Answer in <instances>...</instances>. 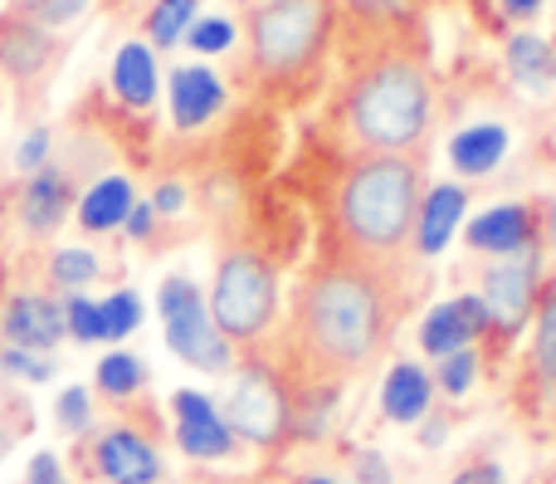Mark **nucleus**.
<instances>
[{"instance_id":"1","label":"nucleus","mask_w":556,"mask_h":484,"mask_svg":"<svg viewBox=\"0 0 556 484\" xmlns=\"http://www.w3.org/2000/svg\"><path fill=\"white\" fill-rule=\"evenodd\" d=\"M401 313L405 289L395 264L327 250L303 274L288 313V362L303 392H337L366 372L391 348Z\"/></svg>"},{"instance_id":"2","label":"nucleus","mask_w":556,"mask_h":484,"mask_svg":"<svg viewBox=\"0 0 556 484\" xmlns=\"http://www.w3.org/2000/svg\"><path fill=\"white\" fill-rule=\"evenodd\" d=\"M425 162L410 152H362L332 186V250L401 264L425 206Z\"/></svg>"},{"instance_id":"3","label":"nucleus","mask_w":556,"mask_h":484,"mask_svg":"<svg viewBox=\"0 0 556 484\" xmlns=\"http://www.w3.org/2000/svg\"><path fill=\"white\" fill-rule=\"evenodd\" d=\"M342 127L362 152L420 157L434 127V84L415 49L381 45L356 59L342 88Z\"/></svg>"},{"instance_id":"4","label":"nucleus","mask_w":556,"mask_h":484,"mask_svg":"<svg viewBox=\"0 0 556 484\" xmlns=\"http://www.w3.org/2000/svg\"><path fill=\"white\" fill-rule=\"evenodd\" d=\"M337 25V0H269L250 15V59L264 84H298L317 69Z\"/></svg>"},{"instance_id":"5","label":"nucleus","mask_w":556,"mask_h":484,"mask_svg":"<svg viewBox=\"0 0 556 484\" xmlns=\"http://www.w3.org/2000/svg\"><path fill=\"white\" fill-rule=\"evenodd\" d=\"M211 319L230 343L250 348L278 319V270L260 250H225L211 284Z\"/></svg>"},{"instance_id":"6","label":"nucleus","mask_w":556,"mask_h":484,"mask_svg":"<svg viewBox=\"0 0 556 484\" xmlns=\"http://www.w3.org/2000/svg\"><path fill=\"white\" fill-rule=\"evenodd\" d=\"M220 417L240 440H250V446H260V450H274L298 431V397L283 372L264 368V362H250V368L235 377L230 401H225Z\"/></svg>"},{"instance_id":"7","label":"nucleus","mask_w":556,"mask_h":484,"mask_svg":"<svg viewBox=\"0 0 556 484\" xmlns=\"http://www.w3.org/2000/svg\"><path fill=\"white\" fill-rule=\"evenodd\" d=\"M156 309H162V328H166V348L181 362H191L195 372H230L235 362V343L215 328L211 303L195 289V280L172 274L156 289Z\"/></svg>"},{"instance_id":"8","label":"nucleus","mask_w":556,"mask_h":484,"mask_svg":"<svg viewBox=\"0 0 556 484\" xmlns=\"http://www.w3.org/2000/svg\"><path fill=\"white\" fill-rule=\"evenodd\" d=\"M538 280H542L538 245H528L518 255H498V264H489L483 289H479L483 309H489V328L518 333L538 313Z\"/></svg>"},{"instance_id":"9","label":"nucleus","mask_w":556,"mask_h":484,"mask_svg":"<svg viewBox=\"0 0 556 484\" xmlns=\"http://www.w3.org/2000/svg\"><path fill=\"white\" fill-rule=\"evenodd\" d=\"M172 407H176V446H181L191 460H225V456H235L240 436L225 426L220 407H215L211 397H201V392H176Z\"/></svg>"},{"instance_id":"10","label":"nucleus","mask_w":556,"mask_h":484,"mask_svg":"<svg viewBox=\"0 0 556 484\" xmlns=\"http://www.w3.org/2000/svg\"><path fill=\"white\" fill-rule=\"evenodd\" d=\"M54 29L25 20L20 10L0 15V74L10 84H35L49 64H54Z\"/></svg>"},{"instance_id":"11","label":"nucleus","mask_w":556,"mask_h":484,"mask_svg":"<svg viewBox=\"0 0 556 484\" xmlns=\"http://www.w3.org/2000/svg\"><path fill=\"white\" fill-rule=\"evenodd\" d=\"M483 333H489V309H483V299L479 294H459V299H450V303L425 313L420 348L430 352V358H444V352L473 348Z\"/></svg>"},{"instance_id":"12","label":"nucleus","mask_w":556,"mask_h":484,"mask_svg":"<svg viewBox=\"0 0 556 484\" xmlns=\"http://www.w3.org/2000/svg\"><path fill=\"white\" fill-rule=\"evenodd\" d=\"M0 333L10 348L25 352H49L64 338V303H54L49 294H15L0 313Z\"/></svg>"},{"instance_id":"13","label":"nucleus","mask_w":556,"mask_h":484,"mask_svg":"<svg viewBox=\"0 0 556 484\" xmlns=\"http://www.w3.org/2000/svg\"><path fill=\"white\" fill-rule=\"evenodd\" d=\"M68 206H74V182H68V172L39 166V172H29L15 211H20V225L39 240V235H54L59 225L68 221Z\"/></svg>"},{"instance_id":"14","label":"nucleus","mask_w":556,"mask_h":484,"mask_svg":"<svg viewBox=\"0 0 556 484\" xmlns=\"http://www.w3.org/2000/svg\"><path fill=\"white\" fill-rule=\"evenodd\" d=\"M220 108H225V84L215 69H205V64L172 69V123L181 127V133L205 127Z\"/></svg>"},{"instance_id":"15","label":"nucleus","mask_w":556,"mask_h":484,"mask_svg":"<svg viewBox=\"0 0 556 484\" xmlns=\"http://www.w3.org/2000/svg\"><path fill=\"white\" fill-rule=\"evenodd\" d=\"M98 470L113 484H156L162 480V456H156V446L147 436L117 426L98 440Z\"/></svg>"},{"instance_id":"16","label":"nucleus","mask_w":556,"mask_h":484,"mask_svg":"<svg viewBox=\"0 0 556 484\" xmlns=\"http://www.w3.org/2000/svg\"><path fill=\"white\" fill-rule=\"evenodd\" d=\"M469 245L483 255H518L538 245V215L532 206H493L469 221Z\"/></svg>"},{"instance_id":"17","label":"nucleus","mask_w":556,"mask_h":484,"mask_svg":"<svg viewBox=\"0 0 556 484\" xmlns=\"http://www.w3.org/2000/svg\"><path fill=\"white\" fill-rule=\"evenodd\" d=\"M464 206H469V196H464V186H454V182L425 191L420 221H415V250H420V255H440L444 245L454 240V231H459Z\"/></svg>"},{"instance_id":"18","label":"nucleus","mask_w":556,"mask_h":484,"mask_svg":"<svg viewBox=\"0 0 556 484\" xmlns=\"http://www.w3.org/2000/svg\"><path fill=\"white\" fill-rule=\"evenodd\" d=\"M434 401V382L430 372L420 368V362H395L391 377H386L381 387V411L391 421H401V426H410V421H420L425 411H430Z\"/></svg>"},{"instance_id":"19","label":"nucleus","mask_w":556,"mask_h":484,"mask_svg":"<svg viewBox=\"0 0 556 484\" xmlns=\"http://www.w3.org/2000/svg\"><path fill=\"white\" fill-rule=\"evenodd\" d=\"M132 206H137V196H132V182H127V176H98V182L84 191V201H78V225H84L88 235L117 231Z\"/></svg>"},{"instance_id":"20","label":"nucleus","mask_w":556,"mask_h":484,"mask_svg":"<svg viewBox=\"0 0 556 484\" xmlns=\"http://www.w3.org/2000/svg\"><path fill=\"white\" fill-rule=\"evenodd\" d=\"M113 94L127 108H152L156 103V54L152 45L132 39L113 54Z\"/></svg>"},{"instance_id":"21","label":"nucleus","mask_w":556,"mask_h":484,"mask_svg":"<svg viewBox=\"0 0 556 484\" xmlns=\"http://www.w3.org/2000/svg\"><path fill=\"white\" fill-rule=\"evenodd\" d=\"M503 157H508V127L503 123H473L450 142V162L459 166L464 176L493 172Z\"/></svg>"},{"instance_id":"22","label":"nucleus","mask_w":556,"mask_h":484,"mask_svg":"<svg viewBox=\"0 0 556 484\" xmlns=\"http://www.w3.org/2000/svg\"><path fill=\"white\" fill-rule=\"evenodd\" d=\"M508 69L513 78H518L522 88H547L556 78V49L552 39L532 35V29H518V35L508 39Z\"/></svg>"},{"instance_id":"23","label":"nucleus","mask_w":556,"mask_h":484,"mask_svg":"<svg viewBox=\"0 0 556 484\" xmlns=\"http://www.w3.org/2000/svg\"><path fill=\"white\" fill-rule=\"evenodd\" d=\"M195 15H201V0H156L152 15H147V35L156 49H176Z\"/></svg>"},{"instance_id":"24","label":"nucleus","mask_w":556,"mask_h":484,"mask_svg":"<svg viewBox=\"0 0 556 484\" xmlns=\"http://www.w3.org/2000/svg\"><path fill=\"white\" fill-rule=\"evenodd\" d=\"M147 382V368L142 358H132V352H108L103 362H98V392L103 397H132V392H142Z\"/></svg>"},{"instance_id":"25","label":"nucleus","mask_w":556,"mask_h":484,"mask_svg":"<svg viewBox=\"0 0 556 484\" xmlns=\"http://www.w3.org/2000/svg\"><path fill=\"white\" fill-rule=\"evenodd\" d=\"M420 5H425V0H342L346 20H356V25H371V29L405 25V20L420 15Z\"/></svg>"},{"instance_id":"26","label":"nucleus","mask_w":556,"mask_h":484,"mask_svg":"<svg viewBox=\"0 0 556 484\" xmlns=\"http://www.w3.org/2000/svg\"><path fill=\"white\" fill-rule=\"evenodd\" d=\"M49 280H54L59 289L78 294L84 284L98 280V255L93 250H78V245H68V250H54V260H49Z\"/></svg>"},{"instance_id":"27","label":"nucleus","mask_w":556,"mask_h":484,"mask_svg":"<svg viewBox=\"0 0 556 484\" xmlns=\"http://www.w3.org/2000/svg\"><path fill=\"white\" fill-rule=\"evenodd\" d=\"M98 313H103V343H117V338H127V333H137V323H142V299H137L132 289H117L113 299L98 303Z\"/></svg>"},{"instance_id":"28","label":"nucleus","mask_w":556,"mask_h":484,"mask_svg":"<svg viewBox=\"0 0 556 484\" xmlns=\"http://www.w3.org/2000/svg\"><path fill=\"white\" fill-rule=\"evenodd\" d=\"M186 45L195 54H225L235 45V20L230 15H195L191 29H186Z\"/></svg>"},{"instance_id":"29","label":"nucleus","mask_w":556,"mask_h":484,"mask_svg":"<svg viewBox=\"0 0 556 484\" xmlns=\"http://www.w3.org/2000/svg\"><path fill=\"white\" fill-rule=\"evenodd\" d=\"M88 5H93V0H10V10H20L25 20H35V25H45V29L74 25Z\"/></svg>"},{"instance_id":"30","label":"nucleus","mask_w":556,"mask_h":484,"mask_svg":"<svg viewBox=\"0 0 556 484\" xmlns=\"http://www.w3.org/2000/svg\"><path fill=\"white\" fill-rule=\"evenodd\" d=\"M434 362H440V372H434V387H444L450 397H464V392L473 387V377H479V352H473V348L444 352V358H434Z\"/></svg>"},{"instance_id":"31","label":"nucleus","mask_w":556,"mask_h":484,"mask_svg":"<svg viewBox=\"0 0 556 484\" xmlns=\"http://www.w3.org/2000/svg\"><path fill=\"white\" fill-rule=\"evenodd\" d=\"M64 333H74L78 343H103V313H98V303L84 299V294H68V303H64Z\"/></svg>"},{"instance_id":"32","label":"nucleus","mask_w":556,"mask_h":484,"mask_svg":"<svg viewBox=\"0 0 556 484\" xmlns=\"http://www.w3.org/2000/svg\"><path fill=\"white\" fill-rule=\"evenodd\" d=\"M538 372L556 392V289L542 299V313H538Z\"/></svg>"},{"instance_id":"33","label":"nucleus","mask_w":556,"mask_h":484,"mask_svg":"<svg viewBox=\"0 0 556 484\" xmlns=\"http://www.w3.org/2000/svg\"><path fill=\"white\" fill-rule=\"evenodd\" d=\"M0 368H5L10 377H25V382H49L54 377V362H49L45 352H25V348H5L0 352Z\"/></svg>"},{"instance_id":"34","label":"nucleus","mask_w":556,"mask_h":484,"mask_svg":"<svg viewBox=\"0 0 556 484\" xmlns=\"http://www.w3.org/2000/svg\"><path fill=\"white\" fill-rule=\"evenodd\" d=\"M59 426H64V431H74V436H78V431H88V421H93V407H88V392L84 387H64V392H59Z\"/></svg>"},{"instance_id":"35","label":"nucleus","mask_w":556,"mask_h":484,"mask_svg":"<svg viewBox=\"0 0 556 484\" xmlns=\"http://www.w3.org/2000/svg\"><path fill=\"white\" fill-rule=\"evenodd\" d=\"M49 162V133L45 127H35V133L20 142V152H15V166L20 172H39V166Z\"/></svg>"},{"instance_id":"36","label":"nucleus","mask_w":556,"mask_h":484,"mask_svg":"<svg viewBox=\"0 0 556 484\" xmlns=\"http://www.w3.org/2000/svg\"><path fill=\"white\" fill-rule=\"evenodd\" d=\"M25 484H68L64 480V466H59V456L39 450V456L29 460V470H25Z\"/></svg>"},{"instance_id":"37","label":"nucleus","mask_w":556,"mask_h":484,"mask_svg":"<svg viewBox=\"0 0 556 484\" xmlns=\"http://www.w3.org/2000/svg\"><path fill=\"white\" fill-rule=\"evenodd\" d=\"M352 484H391V470H386V460L376 456V450H366L352 466Z\"/></svg>"},{"instance_id":"38","label":"nucleus","mask_w":556,"mask_h":484,"mask_svg":"<svg viewBox=\"0 0 556 484\" xmlns=\"http://www.w3.org/2000/svg\"><path fill=\"white\" fill-rule=\"evenodd\" d=\"M450 484H503V470L493 466V460H479V466H469V470H459Z\"/></svg>"},{"instance_id":"39","label":"nucleus","mask_w":556,"mask_h":484,"mask_svg":"<svg viewBox=\"0 0 556 484\" xmlns=\"http://www.w3.org/2000/svg\"><path fill=\"white\" fill-rule=\"evenodd\" d=\"M152 221H156V211H152V201L147 206H132V211H127V235H132V240H147V235H152Z\"/></svg>"},{"instance_id":"40","label":"nucleus","mask_w":556,"mask_h":484,"mask_svg":"<svg viewBox=\"0 0 556 484\" xmlns=\"http://www.w3.org/2000/svg\"><path fill=\"white\" fill-rule=\"evenodd\" d=\"M181 206H186V191H181V186H176V182H166L162 191L152 196V211H156V215H176V211H181Z\"/></svg>"},{"instance_id":"41","label":"nucleus","mask_w":556,"mask_h":484,"mask_svg":"<svg viewBox=\"0 0 556 484\" xmlns=\"http://www.w3.org/2000/svg\"><path fill=\"white\" fill-rule=\"evenodd\" d=\"M503 10H508L513 20H528V15H538L542 10V0H503Z\"/></svg>"},{"instance_id":"42","label":"nucleus","mask_w":556,"mask_h":484,"mask_svg":"<svg viewBox=\"0 0 556 484\" xmlns=\"http://www.w3.org/2000/svg\"><path fill=\"white\" fill-rule=\"evenodd\" d=\"M15 436H20V426H5V421H0V460H5V450L15 446Z\"/></svg>"},{"instance_id":"43","label":"nucleus","mask_w":556,"mask_h":484,"mask_svg":"<svg viewBox=\"0 0 556 484\" xmlns=\"http://www.w3.org/2000/svg\"><path fill=\"white\" fill-rule=\"evenodd\" d=\"M547 245H552V255H556V201H552V215H547Z\"/></svg>"},{"instance_id":"44","label":"nucleus","mask_w":556,"mask_h":484,"mask_svg":"<svg viewBox=\"0 0 556 484\" xmlns=\"http://www.w3.org/2000/svg\"><path fill=\"white\" fill-rule=\"evenodd\" d=\"M303 484H337V480H327V475H307Z\"/></svg>"},{"instance_id":"45","label":"nucleus","mask_w":556,"mask_h":484,"mask_svg":"<svg viewBox=\"0 0 556 484\" xmlns=\"http://www.w3.org/2000/svg\"><path fill=\"white\" fill-rule=\"evenodd\" d=\"M264 5H269V0H264Z\"/></svg>"}]
</instances>
